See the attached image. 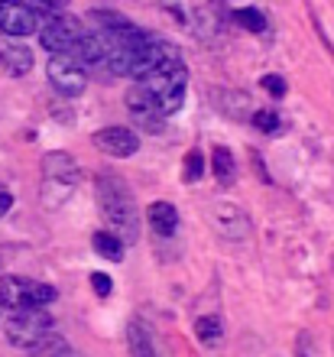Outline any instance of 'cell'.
Masks as SVG:
<instances>
[{"label": "cell", "mask_w": 334, "mask_h": 357, "mask_svg": "<svg viewBox=\"0 0 334 357\" xmlns=\"http://www.w3.org/2000/svg\"><path fill=\"white\" fill-rule=\"evenodd\" d=\"M94 188H98V205H101L104 221L111 227H123L127 241H133L137 237V205H133L130 188L114 176H101Z\"/></svg>", "instance_id": "obj_1"}, {"label": "cell", "mask_w": 334, "mask_h": 357, "mask_svg": "<svg viewBox=\"0 0 334 357\" xmlns=\"http://www.w3.org/2000/svg\"><path fill=\"white\" fill-rule=\"evenodd\" d=\"M56 299V289L49 282L36 280H23V276H3L0 280V305L10 312H23V309H43Z\"/></svg>", "instance_id": "obj_2"}, {"label": "cell", "mask_w": 334, "mask_h": 357, "mask_svg": "<svg viewBox=\"0 0 334 357\" xmlns=\"http://www.w3.org/2000/svg\"><path fill=\"white\" fill-rule=\"evenodd\" d=\"M39 43L52 52V56H72V49L78 46V39L84 36L82 23L68 13H49L43 17V23L36 26Z\"/></svg>", "instance_id": "obj_3"}, {"label": "cell", "mask_w": 334, "mask_h": 357, "mask_svg": "<svg viewBox=\"0 0 334 357\" xmlns=\"http://www.w3.org/2000/svg\"><path fill=\"white\" fill-rule=\"evenodd\" d=\"M49 331H52V319L43 309H23V312H13L7 319V338L17 348L33 351Z\"/></svg>", "instance_id": "obj_4"}, {"label": "cell", "mask_w": 334, "mask_h": 357, "mask_svg": "<svg viewBox=\"0 0 334 357\" xmlns=\"http://www.w3.org/2000/svg\"><path fill=\"white\" fill-rule=\"evenodd\" d=\"M46 72H49L52 88H56L62 98H78V94H84V88H88V75H84V68L78 66L72 56H52Z\"/></svg>", "instance_id": "obj_5"}, {"label": "cell", "mask_w": 334, "mask_h": 357, "mask_svg": "<svg viewBox=\"0 0 334 357\" xmlns=\"http://www.w3.org/2000/svg\"><path fill=\"white\" fill-rule=\"evenodd\" d=\"M91 143L101 153L114 156V160H127V156H133L139 150V137L130 127H104V130H98L91 137Z\"/></svg>", "instance_id": "obj_6"}, {"label": "cell", "mask_w": 334, "mask_h": 357, "mask_svg": "<svg viewBox=\"0 0 334 357\" xmlns=\"http://www.w3.org/2000/svg\"><path fill=\"white\" fill-rule=\"evenodd\" d=\"M36 26H39V20L26 3H0V33L20 39V36L36 33Z\"/></svg>", "instance_id": "obj_7"}, {"label": "cell", "mask_w": 334, "mask_h": 357, "mask_svg": "<svg viewBox=\"0 0 334 357\" xmlns=\"http://www.w3.org/2000/svg\"><path fill=\"white\" fill-rule=\"evenodd\" d=\"M33 68V52L17 39H0V72L3 75H26Z\"/></svg>", "instance_id": "obj_8"}, {"label": "cell", "mask_w": 334, "mask_h": 357, "mask_svg": "<svg viewBox=\"0 0 334 357\" xmlns=\"http://www.w3.org/2000/svg\"><path fill=\"white\" fill-rule=\"evenodd\" d=\"M43 176H46V182L72 188L78 182V166L68 153H49V156H43Z\"/></svg>", "instance_id": "obj_9"}, {"label": "cell", "mask_w": 334, "mask_h": 357, "mask_svg": "<svg viewBox=\"0 0 334 357\" xmlns=\"http://www.w3.org/2000/svg\"><path fill=\"white\" fill-rule=\"evenodd\" d=\"M214 227H218L224 237H231V241H243L247 231H250V221H247V215H243L241 208L218 205L214 208Z\"/></svg>", "instance_id": "obj_10"}, {"label": "cell", "mask_w": 334, "mask_h": 357, "mask_svg": "<svg viewBox=\"0 0 334 357\" xmlns=\"http://www.w3.org/2000/svg\"><path fill=\"white\" fill-rule=\"evenodd\" d=\"M146 225L153 227L159 237L176 234V227H179V211L169 205V202H153V205L146 208Z\"/></svg>", "instance_id": "obj_11"}, {"label": "cell", "mask_w": 334, "mask_h": 357, "mask_svg": "<svg viewBox=\"0 0 334 357\" xmlns=\"http://www.w3.org/2000/svg\"><path fill=\"white\" fill-rule=\"evenodd\" d=\"M127 348H130V357H159L156 341H153L149 328L137 319L127 325Z\"/></svg>", "instance_id": "obj_12"}, {"label": "cell", "mask_w": 334, "mask_h": 357, "mask_svg": "<svg viewBox=\"0 0 334 357\" xmlns=\"http://www.w3.org/2000/svg\"><path fill=\"white\" fill-rule=\"evenodd\" d=\"M72 59L78 66H104V39L98 33H84L78 39V46L72 49Z\"/></svg>", "instance_id": "obj_13"}, {"label": "cell", "mask_w": 334, "mask_h": 357, "mask_svg": "<svg viewBox=\"0 0 334 357\" xmlns=\"http://www.w3.org/2000/svg\"><path fill=\"white\" fill-rule=\"evenodd\" d=\"M91 247L104 257V260H114V264L123 260V241L121 237H114V234H107V231H94Z\"/></svg>", "instance_id": "obj_14"}, {"label": "cell", "mask_w": 334, "mask_h": 357, "mask_svg": "<svg viewBox=\"0 0 334 357\" xmlns=\"http://www.w3.org/2000/svg\"><path fill=\"white\" fill-rule=\"evenodd\" d=\"M211 166H214V176L221 178V182H231L234 178V153L227 150V146H214V153H211Z\"/></svg>", "instance_id": "obj_15"}, {"label": "cell", "mask_w": 334, "mask_h": 357, "mask_svg": "<svg viewBox=\"0 0 334 357\" xmlns=\"http://www.w3.org/2000/svg\"><path fill=\"white\" fill-rule=\"evenodd\" d=\"M195 335L204 344H218V338L224 335V321L218 315H204V319L195 321Z\"/></svg>", "instance_id": "obj_16"}, {"label": "cell", "mask_w": 334, "mask_h": 357, "mask_svg": "<svg viewBox=\"0 0 334 357\" xmlns=\"http://www.w3.org/2000/svg\"><path fill=\"white\" fill-rule=\"evenodd\" d=\"M182 178L185 182H198L202 178V172H204V156H202V150H188L185 153V162H182Z\"/></svg>", "instance_id": "obj_17"}, {"label": "cell", "mask_w": 334, "mask_h": 357, "mask_svg": "<svg viewBox=\"0 0 334 357\" xmlns=\"http://www.w3.org/2000/svg\"><path fill=\"white\" fill-rule=\"evenodd\" d=\"M237 23L247 26V29H253V33H263V29H266V17H263V10H257V7L237 10Z\"/></svg>", "instance_id": "obj_18"}, {"label": "cell", "mask_w": 334, "mask_h": 357, "mask_svg": "<svg viewBox=\"0 0 334 357\" xmlns=\"http://www.w3.org/2000/svg\"><path fill=\"white\" fill-rule=\"evenodd\" d=\"M253 123H257L263 133H276V130H279V114H273V111H257Z\"/></svg>", "instance_id": "obj_19"}, {"label": "cell", "mask_w": 334, "mask_h": 357, "mask_svg": "<svg viewBox=\"0 0 334 357\" xmlns=\"http://www.w3.org/2000/svg\"><path fill=\"white\" fill-rule=\"evenodd\" d=\"M260 85L266 88V94H273V98H282V94H286V78L282 75H263Z\"/></svg>", "instance_id": "obj_20"}, {"label": "cell", "mask_w": 334, "mask_h": 357, "mask_svg": "<svg viewBox=\"0 0 334 357\" xmlns=\"http://www.w3.org/2000/svg\"><path fill=\"white\" fill-rule=\"evenodd\" d=\"M91 289L98 292L101 299L111 296V280H107V273H91Z\"/></svg>", "instance_id": "obj_21"}, {"label": "cell", "mask_w": 334, "mask_h": 357, "mask_svg": "<svg viewBox=\"0 0 334 357\" xmlns=\"http://www.w3.org/2000/svg\"><path fill=\"white\" fill-rule=\"evenodd\" d=\"M10 202H13V198H10L7 192H0V215H3V211H7V208H10Z\"/></svg>", "instance_id": "obj_22"}]
</instances>
